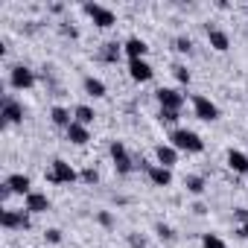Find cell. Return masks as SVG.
Wrapping results in <instances>:
<instances>
[{
  "instance_id": "obj_1",
  "label": "cell",
  "mask_w": 248,
  "mask_h": 248,
  "mask_svg": "<svg viewBox=\"0 0 248 248\" xmlns=\"http://www.w3.org/2000/svg\"><path fill=\"white\" fill-rule=\"evenodd\" d=\"M170 143H172L178 152H187V155H202V152H204V140H202V135H196L193 129H172V132H170Z\"/></svg>"
},
{
  "instance_id": "obj_2",
  "label": "cell",
  "mask_w": 248,
  "mask_h": 248,
  "mask_svg": "<svg viewBox=\"0 0 248 248\" xmlns=\"http://www.w3.org/2000/svg\"><path fill=\"white\" fill-rule=\"evenodd\" d=\"M108 155H111V164H114V172L117 175H132L135 172V161H132V155H129V149H126V143L123 140H111V146H108Z\"/></svg>"
},
{
  "instance_id": "obj_3",
  "label": "cell",
  "mask_w": 248,
  "mask_h": 248,
  "mask_svg": "<svg viewBox=\"0 0 248 248\" xmlns=\"http://www.w3.org/2000/svg\"><path fill=\"white\" fill-rule=\"evenodd\" d=\"M190 102H193V114H196L202 123H216V120H219V105H216L210 96H204V93H193Z\"/></svg>"
},
{
  "instance_id": "obj_4",
  "label": "cell",
  "mask_w": 248,
  "mask_h": 248,
  "mask_svg": "<svg viewBox=\"0 0 248 248\" xmlns=\"http://www.w3.org/2000/svg\"><path fill=\"white\" fill-rule=\"evenodd\" d=\"M47 181H50V184H73V181H79V172H76L73 164H67L64 158H56V161L50 164Z\"/></svg>"
},
{
  "instance_id": "obj_5",
  "label": "cell",
  "mask_w": 248,
  "mask_h": 248,
  "mask_svg": "<svg viewBox=\"0 0 248 248\" xmlns=\"http://www.w3.org/2000/svg\"><path fill=\"white\" fill-rule=\"evenodd\" d=\"M0 225L6 231H30L32 228V216L27 210H12V207H3L0 213Z\"/></svg>"
},
{
  "instance_id": "obj_6",
  "label": "cell",
  "mask_w": 248,
  "mask_h": 248,
  "mask_svg": "<svg viewBox=\"0 0 248 248\" xmlns=\"http://www.w3.org/2000/svg\"><path fill=\"white\" fill-rule=\"evenodd\" d=\"M35 82H38V76H35L32 67H27V64H12L9 67V85L15 91H30Z\"/></svg>"
},
{
  "instance_id": "obj_7",
  "label": "cell",
  "mask_w": 248,
  "mask_h": 248,
  "mask_svg": "<svg viewBox=\"0 0 248 248\" xmlns=\"http://www.w3.org/2000/svg\"><path fill=\"white\" fill-rule=\"evenodd\" d=\"M82 12H85V15H88V18H91L99 30H111V27L117 24V15H114L108 6H99V3H85V6H82Z\"/></svg>"
},
{
  "instance_id": "obj_8",
  "label": "cell",
  "mask_w": 248,
  "mask_h": 248,
  "mask_svg": "<svg viewBox=\"0 0 248 248\" xmlns=\"http://www.w3.org/2000/svg\"><path fill=\"white\" fill-rule=\"evenodd\" d=\"M155 99H158V105L167 108V111H181V108H184V93L175 91V88H158V91H155Z\"/></svg>"
},
{
  "instance_id": "obj_9",
  "label": "cell",
  "mask_w": 248,
  "mask_h": 248,
  "mask_svg": "<svg viewBox=\"0 0 248 248\" xmlns=\"http://www.w3.org/2000/svg\"><path fill=\"white\" fill-rule=\"evenodd\" d=\"M140 167H143L146 178H149L155 187H170V184H172V170H167V167H161V164H146V161H140Z\"/></svg>"
},
{
  "instance_id": "obj_10",
  "label": "cell",
  "mask_w": 248,
  "mask_h": 248,
  "mask_svg": "<svg viewBox=\"0 0 248 248\" xmlns=\"http://www.w3.org/2000/svg\"><path fill=\"white\" fill-rule=\"evenodd\" d=\"M3 123H9V126H18V123H24V102L15 99L12 93L3 96Z\"/></svg>"
},
{
  "instance_id": "obj_11",
  "label": "cell",
  "mask_w": 248,
  "mask_h": 248,
  "mask_svg": "<svg viewBox=\"0 0 248 248\" xmlns=\"http://www.w3.org/2000/svg\"><path fill=\"white\" fill-rule=\"evenodd\" d=\"M152 76H155V70H152V64H149L146 59H135V62H129V79H132V82L146 85V82H152Z\"/></svg>"
},
{
  "instance_id": "obj_12",
  "label": "cell",
  "mask_w": 248,
  "mask_h": 248,
  "mask_svg": "<svg viewBox=\"0 0 248 248\" xmlns=\"http://www.w3.org/2000/svg\"><path fill=\"white\" fill-rule=\"evenodd\" d=\"M24 210H27L30 216L47 213V210H50V199H47V193H41V190H32V193L24 199Z\"/></svg>"
},
{
  "instance_id": "obj_13",
  "label": "cell",
  "mask_w": 248,
  "mask_h": 248,
  "mask_svg": "<svg viewBox=\"0 0 248 248\" xmlns=\"http://www.w3.org/2000/svg\"><path fill=\"white\" fill-rule=\"evenodd\" d=\"M123 53L129 56V62H135V59H146V53H149V44H146L143 38L132 35V38H126V41H123Z\"/></svg>"
},
{
  "instance_id": "obj_14",
  "label": "cell",
  "mask_w": 248,
  "mask_h": 248,
  "mask_svg": "<svg viewBox=\"0 0 248 248\" xmlns=\"http://www.w3.org/2000/svg\"><path fill=\"white\" fill-rule=\"evenodd\" d=\"M207 44L216 50V53H228L231 50V35L219 27H207Z\"/></svg>"
},
{
  "instance_id": "obj_15",
  "label": "cell",
  "mask_w": 248,
  "mask_h": 248,
  "mask_svg": "<svg viewBox=\"0 0 248 248\" xmlns=\"http://www.w3.org/2000/svg\"><path fill=\"white\" fill-rule=\"evenodd\" d=\"M6 187L15 193V196H30L32 193V181H30V175H24V172H12L9 178H6Z\"/></svg>"
},
{
  "instance_id": "obj_16",
  "label": "cell",
  "mask_w": 248,
  "mask_h": 248,
  "mask_svg": "<svg viewBox=\"0 0 248 248\" xmlns=\"http://www.w3.org/2000/svg\"><path fill=\"white\" fill-rule=\"evenodd\" d=\"M155 161H158L161 167L172 170V167L178 164V149H175L172 143H161V146H155Z\"/></svg>"
},
{
  "instance_id": "obj_17",
  "label": "cell",
  "mask_w": 248,
  "mask_h": 248,
  "mask_svg": "<svg viewBox=\"0 0 248 248\" xmlns=\"http://www.w3.org/2000/svg\"><path fill=\"white\" fill-rule=\"evenodd\" d=\"M225 164H228V170H233L236 175H248V155H245V152H239V149H228Z\"/></svg>"
},
{
  "instance_id": "obj_18",
  "label": "cell",
  "mask_w": 248,
  "mask_h": 248,
  "mask_svg": "<svg viewBox=\"0 0 248 248\" xmlns=\"http://www.w3.org/2000/svg\"><path fill=\"white\" fill-rule=\"evenodd\" d=\"M64 135H67V140H70L73 146H85V143L91 140V129H88V126H82V123H76V120L70 123V129H67Z\"/></svg>"
},
{
  "instance_id": "obj_19",
  "label": "cell",
  "mask_w": 248,
  "mask_h": 248,
  "mask_svg": "<svg viewBox=\"0 0 248 248\" xmlns=\"http://www.w3.org/2000/svg\"><path fill=\"white\" fill-rule=\"evenodd\" d=\"M50 123L67 132V129H70V123H73V114H70L64 105H53V108H50Z\"/></svg>"
},
{
  "instance_id": "obj_20",
  "label": "cell",
  "mask_w": 248,
  "mask_h": 248,
  "mask_svg": "<svg viewBox=\"0 0 248 248\" xmlns=\"http://www.w3.org/2000/svg\"><path fill=\"white\" fill-rule=\"evenodd\" d=\"M99 59H102L105 64H117V62L123 59V44H120V41H108V44H102Z\"/></svg>"
},
{
  "instance_id": "obj_21",
  "label": "cell",
  "mask_w": 248,
  "mask_h": 248,
  "mask_svg": "<svg viewBox=\"0 0 248 248\" xmlns=\"http://www.w3.org/2000/svg\"><path fill=\"white\" fill-rule=\"evenodd\" d=\"M82 88H85V93H88V96H93V99H102V96L108 93L105 82H102V79H96V76H85V79H82Z\"/></svg>"
},
{
  "instance_id": "obj_22",
  "label": "cell",
  "mask_w": 248,
  "mask_h": 248,
  "mask_svg": "<svg viewBox=\"0 0 248 248\" xmlns=\"http://www.w3.org/2000/svg\"><path fill=\"white\" fill-rule=\"evenodd\" d=\"M73 120H76V123H82V126H88V129H91V123L96 120V111H93L91 105H85V102H82V105H76V108H73Z\"/></svg>"
},
{
  "instance_id": "obj_23",
  "label": "cell",
  "mask_w": 248,
  "mask_h": 248,
  "mask_svg": "<svg viewBox=\"0 0 248 248\" xmlns=\"http://www.w3.org/2000/svg\"><path fill=\"white\" fill-rule=\"evenodd\" d=\"M184 187H187V193H193V196H202V193L207 190V184H204L202 175H187V178H184Z\"/></svg>"
},
{
  "instance_id": "obj_24",
  "label": "cell",
  "mask_w": 248,
  "mask_h": 248,
  "mask_svg": "<svg viewBox=\"0 0 248 248\" xmlns=\"http://www.w3.org/2000/svg\"><path fill=\"white\" fill-rule=\"evenodd\" d=\"M202 248H228V242L219 236V233H202Z\"/></svg>"
},
{
  "instance_id": "obj_25",
  "label": "cell",
  "mask_w": 248,
  "mask_h": 248,
  "mask_svg": "<svg viewBox=\"0 0 248 248\" xmlns=\"http://www.w3.org/2000/svg\"><path fill=\"white\" fill-rule=\"evenodd\" d=\"M155 233H158V239H161V242H175V239H178V236H175V231H172L167 222H158V225H155Z\"/></svg>"
},
{
  "instance_id": "obj_26",
  "label": "cell",
  "mask_w": 248,
  "mask_h": 248,
  "mask_svg": "<svg viewBox=\"0 0 248 248\" xmlns=\"http://www.w3.org/2000/svg\"><path fill=\"white\" fill-rule=\"evenodd\" d=\"M172 50H175V53H193V38H190V35H178V38L172 41Z\"/></svg>"
},
{
  "instance_id": "obj_27",
  "label": "cell",
  "mask_w": 248,
  "mask_h": 248,
  "mask_svg": "<svg viewBox=\"0 0 248 248\" xmlns=\"http://www.w3.org/2000/svg\"><path fill=\"white\" fill-rule=\"evenodd\" d=\"M172 76H175V82H181V85H190V79H193V73H190L184 64H172Z\"/></svg>"
},
{
  "instance_id": "obj_28",
  "label": "cell",
  "mask_w": 248,
  "mask_h": 248,
  "mask_svg": "<svg viewBox=\"0 0 248 248\" xmlns=\"http://www.w3.org/2000/svg\"><path fill=\"white\" fill-rule=\"evenodd\" d=\"M178 117H181V111H167V108H158V120H161V123H167V126H175Z\"/></svg>"
},
{
  "instance_id": "obj_29",
  "label": "cell",
  "mask_w": 248,
  "mask_h": 248,
  "mask_svg": "<svg viewBox=\"0 0 248 248\" xmlns=\"http://www.w3.org/2000/svg\"><path fill=\"white\" fill-rule=\"evenodd\" d=\"M96 222H99L102 228H114V225H117V219H114L111 210H96Z\"/></svg>"
},
{
  "instance_id": "obj_30",
  "label": "cell",
  "mask_w": 248,
  "mask_h": 248,
  "mask_svg": "<svg viewBox=\"0 0 248 248\" xmlns=\"http://www.w3.org/2000/svg\"><path fill=\"white\" fill-rule=\"evenodd\" d=\"M79 178H82L85 184H91V187H93V184L99 181V172H96L93 167H88V170H82V172H79Z\"/></svg>"
},
{
  "instance_id": "obj_31",
  "label": "cell",
  "mask_w": 248,
  "mask_h": 248,
  "mask_svg": "<svg viewBox=\"0 0 248 248\" xmlns=\"http://www.w3.org/2000/svg\"><path fill=\"white\" fill-rule=\"evenodd\" d=\"M44 239H47L50 245H59V242H62V231H59V228H47V231H44Z\"/></svg>"
},
{
  "instance_id": "obj_32",
  "label": "cell",
  "mask_w": 248,
  "mask_h": 248,
  "mask_svg": "<svg viewBox=\"0 0 248 248\" xmlns=\"http://www.w3.org/2000/svg\"><path fill=\"white\" fill-rule=\"evenodd\" d=\"M233 219H236L239 225H245V222H248V207H233Z\"/></svg>"
},
{
  "instance_id": "obj_33",
  "label": "cell",
  "mask_w": 248,
  "mask_h": 248,
  "mask_svg": "<svg viewBox=\"0 0 248 248\" xmlns=\"http://www.w3.org/2000/svg\"><path fill=\"white\" fill-rule=\"evenodd\" d=\"M129 245H132V248H146V239L138 236V233H129Z\"/></svg>"
},
{
  "instance_id": "obj_34",
  "label": "cell",
  "mask_w": 248,
  "mask_h": 248,
  "mask_svg": "<svg viewBox=\"0 0 248 248\" xmlns=\"http://www.w3.org/2000/svg\"><path fill=\"white\" fill-rule=\"evenodd\" d=\"M62 35H67V38H76L79 32H76V27H62Z\"/></svg>"
},
{
  "instance_id": "obj_35",
  "label": "cell",
  "mask_w": 248,
  "mask_h": 248,
  "mask_svg": "<svg viewBox=\"0 0 248 248\" xmlns=\"http://www.w3.org/2000/svg\"><path fill=\"white\" fill-rule=\"evenodd\" d=\"M193 213H196V216H204V213H207V207H204L202 202H196V204H193Z\"/></svg>"
},
{
  "instance_id": "obj_36",
  "label": "cell",
  "mask_w": 248,
  "mask_h": 248,
  "mask_svg": "<svg viewBox=\"0 0 248 248\" xmlns=\"http://www.w3.org/2000/svg\"><path fill=\"white\" fill-rule=\"evenodd\" d=\"M236 233H239L242 239H248V222H245V225H239V228H236Z\"/></svg>"
},
{
  "instance_id": "obj_37",
  "label": "cell",
  "mask_w": 248,
  "mask_h": 248,
  "mask_svg": "<svg viewBox=\"0 0 248 248\" xmlns=\"http://www.w3.org/2000/svg\"><path fill=\"white\" fill-rule=\"evenodd\" d=\"M245 15H248V3H245Z\"/></svg>"
}]
</instances>
